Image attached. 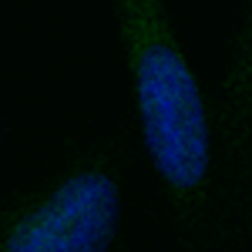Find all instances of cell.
I'll list each match as a JSON object with an SVG mask.
<instances>
[{
	"label": "cell",
	"mask_w": 252,
	"mask_h": 252,
	"mask_svg": "<svg viewBox=\"0 0 252 252\" xmlns=\"http://www.w3.org/2000/svg\"><path fill=\"white\" fill-rule=\"evenodd\" d=\"M135 131L165 205L172 252H239L222 182L215 108L165 0H111Z\"/></svg>",
	"instance_id": "cell-1"
},
{
	"label": "cell",
	"mask_w": 252,
	"mask_h": 252,
	"mask_svg": "<svg viewBox=\"0 0 252 252\" xmlns=\"http://www.w3.org/2000/svg\"><path fill=\"white\" fill-rule=\"evenodd\" d=\"M131 155L115 138L71 145L34 189L0 202V252H125Z\"/></svg>",
	"instance_id": "cell-2"
},
{
	"label": "cell",
	"mask_w": 252,
	"mask_h": 252,
	"mask_svg": "<svg viewBox=\"0 0 252 252\" xmlns=\"http://www.w3.org/2000/svg\"><path fill=\"white\" fill-rule=\"evenodd\" d=\"M212 108L235 242L239 252H252V0L239 3L229 61Z\"/></svg>",
	"instance_id": "cell-3"
}]
</instances>
